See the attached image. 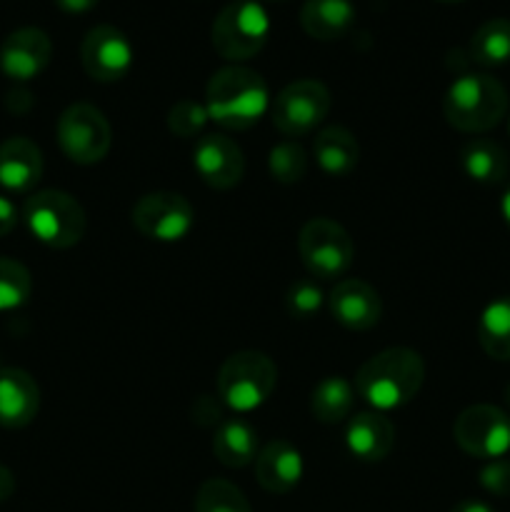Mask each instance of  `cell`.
Here are the masks:
<instances>
[{
	"instance_id": "cell-1",
	"label": "cell",
	"mask_w": 510,
	"mask_h": 512,
	"mask_svg": "<svg viewBox=\"0 0 510 512\" xmlns=\"http://www.w3.org/2000/svg\"><path fill=\"white\" fill-rule=\"evenodd\" d=\"M425 380V363L415 350L388 348L360 365L355 393L375 410H395L418 395Z\"/></svg>"
},
{
	"instance_id": "cell-2",
	"label": "cell",
	"mask_w": 510,
	"mask_h": 512,
	"mask_svg": "<svg viewBox=\"0 0 510 512\" xmlns=\"http://www.w3.org/2000/svg\"><path fill=\"white\" fill-rule=\"evenodd\" d=\"M268 85L263 75L243 65H228L213 73L205 88L208 118L228 130H248L268 110Z\"/></svg>"
},
{
	"instance_id": "cell-3",
	"label": "cell",
	"mask_w": 510,
	"mask_h": 512,
	"mask_svg": "<svg viewBox=\"0 0 510 512\" xmlns=\"http://www.w3.org/2000/svg\"><path fill=\"white\" fill-rule=\"evenodd\" d=\"M508 113V90L498 78L465 73L443 95V115L460 133L493 130Z\"/></svg>"
},
{
	"instance_id": "cell-4",
	"label": "cell",
	"mask_w": 510,
	"mask_h": 512,
	"mask_svg": "<svg viewBox=\"0 0 510 512\" xmlns=\"http://www.w3.org/2000/svg\"><path fill=\"white\" fill-rule=\"evenodd\" d=\"M23 220L30 235L55 250L73 248L85 235V210L63 190H40L25 200Z\"/></svg>"
},
{
	"instance_id": "cell-5",
	"label": "cell",
	"mask_w": 510,
	"mask_h": 512,
	"mask_svg": "<svg viewBox=\"0 0 510 512\" xmlns=\"http://www.w3.org/2000/svg\"><path fill=\"white\" fill-rule=\"evenodd\" d=\"M278 385V368L260 350H240L230 355L218 373V398L235 413L258 410Z\"/></svg>"
},
{
	"instance_id": "cell-6",
	"label": "cell",
	"mask_w": 510,
	"mask_h": 512,
	"mask_svg": "<svg viewBox=\"0 0 510 512\" xmlns=\"http://www.w3.org/2000/svg\"><path fill=\"white\" fill-rule=\"evenodd\" d=\"M270 35V18L255 0L228 3L215 18L210 40L220 58L230 63H243L255 58L265 48Z\"/></svg>"
},
{
	"instance_id": "cell-7",
	"label": "cell",
	"mask_w": 510,
	"mask_h": 512,
	"mask_svg": "<svg viewBox=\"0 0 510 512\" xmlns=\"http://www.w3.org/2000/svg\"><path fill=\"white\" fill-rule=\"evenodd\" d=\"M298 253L313 278L335 280L343 278L353 265L355 245L340 223L330 218H313L300 230Z\"/></svg>"
},
{
	"instance_id": "cell-8",
	"label": "cell",
	"mask_w": 510,
	"mask_h": 512,
	"mask_svg": "<svg viewBox=\"0 0 510 512\" xmlns=\"http://www.w3.org/2000/svg\"><path fill=\"white\" fill-rule=\"evenodd\" d=\"M58 143L65 158L78 165H95L108 155L113 130L108 118L90 103H73L58 120Z\"/></svg>"
},
{
	"instance_id": "cell-9",
	"label": "cell",
	"mask_w": 510,
	"mask_h": 512,
	"mask_svg": "<svg viewBox=\"0 0 510 512\" xmlns=\"http://www.w3.org/2000/svg\"><path fill=\"white\" fill-rule=\"evenodd\" d=\"M330 113V93L320 80H295L285 85L275 98L273 125L285 138H300L308 135L328 118Z\"/></svg>"
},
{
	"instance_id": "cell-10",
	"label": "cell",
	"mask_w": 510,
	"mask_h": 512,
	"mask_svg": "<svg viewBox=\"0 0 510 512\" xmlns=\"http://www.w3.org/2000/svg\"><path fill=\"white\" fill-rule=\"evenodd\" d=\"M453 438L470 458L498 460L510 450V418L495 405H470L455 418Z\"/></svg>"
},
{
	"instance_id": "cell-11",
	"label": "cell",
	"mask_w": 510,
	"mask_h": 512,
	"mask_svg": "<svg viewBox=\"0 0 510 512\" xmlns=\"http://www.w3.org/2000/svg\"><path fill=\"white\" fill-rule=\"evenodd\" d=\"M133 225L140 235L158 243H178L193 230L195 210L180 193H148L133 205Z\"/></svg>"
},
{
	"instance_id": "cell-12",
	"label": "cell",
	"mask_w": 510,
	"mask_h": 512,
	"mask_svg": "<svg viewBox=\"0 0 510 512\" xmlns=\"http://www.w3.org/2000/svg\"><path fill=\"white\" fill-rule=\"evenodd\" d=\"M85 73L98 83H115L125 78L133 65V45L115 25H95L80 45Z\"/></svg>"
},
{
	"instance_id": "cell-13",
	"label": "cell",
	"mask_w": 510,
	"mask_h": 512,
	"mask_svg": "<svg viewBox=\"0 0 510 512\" xmlns=\"http://www.w3.org/2000/svg\"><path fill=\"white\" fill-rule=\"evenodd\" d=\"M193 168L210 188L230 190L243 180V150L233 138L223 133L203 135L193 148Z\"/></svg>"
},
{
	"instance_id": "cell-14",
	"label": "cell",
	"mask_w": 510,
	"mask_h": 512,
	"mask_svg": "<svg viewBox=\"0 0 510 512\" xmlns=\"http://www.w3.org/2000/svg\"><path fill=\"white\" fill-rule=\"evenodd\" d=\"M53 43L40 28H18L0 45V70L15 83H28L48 68Z\"/></svg>"
},
{
	"instance_id": "cell-15",
	"label": "cell",
	"mask_w": 510,
	"mask_h": 512,
	"mask_svg": "<svg viewBox=\"0 0 510 512\" xmlns=\"http://www.w3.org/2000/svg\"><path fill=\"white\" fill-rule=\"evenodd\" d=\"M328 308L333 318L348 330H370L380 323L383 303L373 285L358 278H345L330 290Z\"/></svg>"
},
{
	"instance_id": "cell-16",
	"label": "cell",
	"mask_w": 510,
	"mask_h": 512,
	"mask_svg": "<svg viewBox=\"0 0 510 512\" xmlns=\"http://www.w3.org/2000/svg\"><path fill=\"white\" fill-rule=\"evenodd\" d=\"M303 478V455L288 440H270L255 455V480L273 495H288Z\"/></svg>"
},
{
	"instance_id": "cell-17",
	"label": "cell",
	"mask_w": 510,
	"mask_h": 512,
	"mask_svg": "<svg viewBox=\"0 0 510 512\" xmlns=\"http://www.w3.org/2000/svg\"><path fill=\"white\" fill-rule=\"evenodd\" d=\"M38 410L40 390L33 375L20 368H0V428H25Z\"/></svg>"
},
{
	"instance_id": "cell-18",
	"label": "cell",
	"mask_w": 510,
	"mask_h": 512,
	"mask_svg": "<svg viewBox=\"0 0 510 512\" xmlns=\"http://www.w3.org/2000/svg\"><path fill=\"white\" fill-rule=\"evenodd\" d=\"M43 178V153L30 138L15 135L0 143V185L10 193H30Z\"/></svg>"
},
{
	"instance_id": "cell-19",
	"label": "cell",
	"mask_w": 510,
	"mask_h": 512,
	"mask_svg": "<svg viewBox=\"0 0 510 512\" xmlns=\"http://www.w3.org/2000/svg\"><path fill=\"white\" fill-rule=\"evenodd\" d=\"M348 450L363 463H380L395 445V428L383 413H358L345 430Z\"/></svg>"
},
{
	"instance_id": "cell-20",
	"label": "cell",
	"mask_w": 510,
	"mask_h": 512,
	"mask_svg": "<svg viewBox=\"0 0 510 512\" xmlns=\"http://www.w3.org/2000/svg\"><path fill=\"white\" fill-rule=\"evenodd\" d=\"M355 8L350 0H305L300 8V25L315 40H338L353 28Z\"/></svg>"
},
{
	"instance_id": "cell-21",
	"label": "cell",
	"mask_w": 510,
	"mask_h": 512,
	"mask_svg": "<svg viewBox=\"0 0 510 512\" xmlns=\"http://www.w3.org/2000/svg\"><path fill=\"white\" fill-rule=\"evenodd\" d=\"M313 153L320 170L330 178H345L358 168L360 145L355 135L343 125H330L320 130L313 140Z\"/></svg>"
},
{
	"instance_id": "cell-22",
	"label": "cell",
	"mask_w": 510,
	"mask_h": 512,
	"mask_svg": "<svg viewBox=\"0 0 510 512\" xmlns=\"http://www.w3.org/2000/svg\"><path fill=\"white\" fill-rule=\"evenodd\" d=\"M213 453L225 468H245L258 455V433L245 418L223 420L215 430Z\"/></svg>"
},
{
	"instance_id": "cell-23",
	"label": "cell",
	"mask_w": 510,
	"mask_h": 512,
	"mask_svg": "<svg viewBox=\"0 0 510 512\" xmlns=\"http://www.w3.org/2000/svg\"><path fill=\"white\" fill-rule=\"evenodd\" d=\"M465 175L480 185H500L508 178V155L488 138H473L460 148Z\"/></svg>"
},
{
	"instance_id": "cell-24",
	"label": "cell",
	"mask_w": 510,
	"mask_h": 512,
	"mask_svg": "<svg viewBox=\"0 0 510 512\" xmlns=\"http://www.w3.org/2000/svg\"><path fill=\"white\" fill-rule=\"evenodd\" d=\"M355 403V388L340 375H330L315 385L313 395H310V410H313L315 420L325 425L343 423L350 415Z\"/></svg>"
},
{
	"instance_id": "cell-25",
	"label": "cell",
	"mask_w": 510,
	"mask_h": 512,
	"mask_svg": "<svg viewBox=\"0 0 510 512\" xmlns=\"http://www.w3.org/2000/svg\"><path fill=\"white\" fill-rule=\"evenodd\" d=\"M478 343L493 360H510V295L495 298L478 323Z\"/></svg>"
},
{
	"instance_id": "cell-26",
	"label": "cell",
	"mask_w": 510,
	"mask_h": 512,
	"mask_svg": "<svg viewBox=\"0 0 510 512\" xmlns=\"http://www.w3.org/2000/svg\"><path fill=\"white\" fill-rule=\"evenodd\" d=\"M468 55L483 68H500L510 63V20L493 18L480 25L470 38Z\"/></svg>"
},
{
	"instance_id": "cell-27",
	"label": "cell",
	"mask_w": 510,
	"mask_h": 512,
	"mask_svg": "<svg viewBox=\"0 0 510 512\" xmlns=\"http://www.w3.org/2000/svg\"><path fill=\"white\" fill-rule=\"evenodd\" d=\"M193 512H253L243 490L228 480H205L195 495Z\"/></svg>"
},
{
	"instance_id": "cell-28",
	"label": "cell",
	"mask_w": 510,
	"mask_h": 512,
	"mask_svg": "<svg viewBox=\"0 0 510 512\" xmlns=\"http://www.w3.org/2000/svg\"><path fill=\"white\" fill-rule=\"evenodd\" d=\"M33 280L28 268L13 258H0V313L18 310L28 303Z\"/></svg>"
},
{
	"instance_id": "cell-29",
	"label": "cell",
	"mask_w": 510,
	"mask_h": 512,
	"mask_svg": "<svg viewBox=\"0 0 510 512\" xmlns=\"http://www.w3.org/2000/svg\"><path fill=\"white\" fill-rule=\"evenodd\" d=\"M268 170L278 183L295 185L308 173V155L295 140H283L268 155Z\"/></svg>"
},
{
	"instance_id": "cell-30",
	"label": "cell",
	"mask_w": 510,
	"mask_h": 512,
	"mask_svg": "<svg viewBox=\"0 0 510 512\" xmlns=\"http://www.w3.org/2000/svg\"><path fill=\"white\" fill-rule=\"evenodd\" d=\"M208 110L195 100H180L168 113V130L178 138H198L208 123Z\"/></svg>"
},
{
	"instance_id": "cell-31",
	"label": "cell",
	"mask_w": 510,
	"mask_h": 512,
	"mask_svg": "<svg viewBox=\"0 0 510 512\" xmlns=\"http://www.w3.org/2000/svg\"><path fill=\"white\" fill-rule=\"evenodd\" d=\"M323 290L313 283V280H298L290 285L288 295H285V310L293 318L308 320L323 308Z\"/></svg>"
},
{
	"instance_id": "cell-32",
	"label": "cell",
	"mask_w": 510,
	"mask_h": 512,
	"mask_svg": "<svg viewBox=\"0 0 510 512\" xmlns=\"http://www.w3.org/2000/svg\"><path fill=\"white\" fill-rule=\"evenodd\" d=\"M480 488L485 493L495 495V498H508L510 495V460H488L483 470L478 475Z\"/></svg>"
},
{
	"instance_id": "cell-33",
	"label": "cell",
	"mask_w": 510,
	"mask_h": 512,
	"mask_svg": "<svg viewBox=\"0 0 510 512\" xmlns=\"http://www.w3.org/2000/svg\"><path fill=\"white\" fill-rule=\"evenodd\" d=\"M18 208L13 205V200H8L5 195H0V238H5L8 233H13L15 225H18Z\"/></svg>"
},
{
	"instance_id": "cell-34",
	"label": "cell",
	"mask_w": 510,
	"mask_h": 512,
	"mask_svg": "<svg viewBox=\"0 0 510 512\" xmlns=\"http://www.w3.org/2000/svg\"><path fill=\"white\" fill-rule=\"evenodd\" d=\"M98 3L100 0H55V5H58L63 13H70V15L88 13V10H93Z\"/></svg>"
},
{
	"instance_id": "cell-35",
	"label": "cell",
	"mask_w": 510,
	"mask_h": 512,
	"mask_svg": "<svg viewBox=\"0 0 510 512\" xmlns=\"http://www.w3.org/2000/svg\"><path fill=\"white\" fill-rule=\"evenodd\" d=\"M15 493V475L10 473V468L0 465V503L13 498Z\"/></svg>"
},
{
	"instance_id": "cell-36",
	"label": "cell",
	"mask_w": 510,
	"mask_h": 512,
	"mask_svg": "<svg viewBox=\"0 0 510 512\" xmlns=\"http://www.w3.org/2000/svg\"><path fill=\"white\" fill-rule=\"evenodd\" d=\"M450 512H495L490 508L488 503H483V500H463V503L455 505Z\"/></svg>"
},
{
	"instance_id": "cell-37",
	"label": "cell",
	"mask_w": 510,
	"mask_h": 512,
	"mask_svg": "<svg viewBox=\"0 0 510 512\" xmlns=\"http://www.w3.org/2000/svg\"><path fill=\"white\" fill-rule=\"evenodd\" d=\"M500 210H503V218H505V223H508V228H510V188L505 190L503 203H500Z\"/></svg>"
},
{
	"instance_id": "cell-38",
	"label": "cell",
	"mask_w": 510,
	"mask_h": 512,
	"mask_svg": "<svg viewBox=\"0 0 510 512\" xmlns=\"http://www.w3.org/2000/svg\"><path fill=\"white\" fill-rule=\"evenodd\" d=\"M503 398H505V405H508V410H510V383L505 385V393H503Z\"/></svg>"
},
{
	"instance_id": "cell-39",
	"label": "cell",
	"mask_w": 510,
	"mask_h": 512,
	"mask_svg": "<svg viewBox=\"0 0 510 512\" xmlns=\"http://www.w3.org/2000/svg\"><path fill=\"white\" fill-rule=\"evenodd\" d=\"M440 3H463V0H440Z\"/></svg>"
},
{
	"instance_id": "cell-40",
	"label": "cell",
	"mask_w": 510,
	"mask_h": 512,
	"mask_svg": "<svg viewBox=\"0 0 510 512\" xmlns=\"http://www.w3.org/2000/svg\"><path fill=\"white\" fill-rule=\"evenodd\" d=\"M268 3H285V0H268Z\"/></svg>"
},
{
	"instance_id": "cell-41",
	"label": "cell",
	"mask_w": 510,
	"mask_h": 512,
	"mask_svg": "<svg viewBox=\"0 0 510 512\" xmlns=\"http://www.w3.org/2000/svg\"><path fill=\"white\" fill-rule=\"evenodd\" d=\"M508 133H510V118H508Z\"/></svg>"
}]
</instances>
